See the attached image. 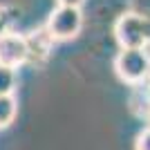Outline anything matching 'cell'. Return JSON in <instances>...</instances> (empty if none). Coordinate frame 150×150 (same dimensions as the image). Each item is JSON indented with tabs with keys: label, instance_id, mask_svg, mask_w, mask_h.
Returning a JSON list of instances; mask_svg holds the SVG:
<instances>
[{
	"label": "cell",
	"instance_id": "6da1fadb",
	"mask_svg": "<svg viewBox=\"0 0 150 150\" xmlns=\"http://www.w3.org/2000/svg\"><path fill=\"white\" fill-rule=\"evenodd\" d=\"M85 25V16H83L81 7H61L56 5L50 11L45 20L43 29L54 43H65V40H74L83 31Z\"/></svg>",
	"mask_w": 150,
	"mask_h": 150
},
{
	"label": "cell",
	"instance_id": "7a4b0ae2",
	"mask_svg": "<svg viewBox=\"0 0 150 150\" xmlns=\"http://www.w3.org/2000/svg\"><path fill=\"white\" fill-rule=\"evenodd\" d=\"M150 50H119L114 56V74L128 88H141L148 79Z\"/></svg>",
	"mask_w": 150,
	"mask_h": 150
},
{
	"label": "cell",
	"instance_id": "3957f363",
	"mask_svg": "<svg viewBox=\"0 0 150 150\" xmlns=\"http://www.w3.org/2000/svg\"><path fill=\"white\" fill-rule=\"evenodd\" d=\"M114 40L119 50H148V36H146V18L123 11L114 20L112 27Z\"/></svg>",
	"mask_w": 150,
	"mask_h": 150
},
{
	"label": "cell",
	"instance_id": "277c9868",
	"mask_svg": "<svg viewBox=\"0 0 150 150\" xmlns=\"http://www.w3.org/2000/svg\"><path fill=\"white\" fill-rule=\"evenodd\" d=\"M27 63H31L27 34H20L16 29L5 31L0 36V65L9 69H18Z\"/></svg>",
	"mask_w": 150,
	"mask_h": 150
},
{
	"label": "cell",
	"instance_id": "5b68a950",
	"mask_svg": "<svg viewBox=\"0 0 150 150\" xmlns=\"http://www.w3.org/2000/svg\"><path fill=\"white\" fill-rule=\"evenodd\" d=\"M27 40H29V52H31V63H43L45 58L50 56L52 47H54V40L47 36V31L40 27L38 31H31L27 34Z\"/></svg>",
	"mask_w": 150,
	"mask_h": 150
},
{
	"label": "cell",
	"instance_id": "8992f818",
	"mask_svg": "<svg viewBox=\"0 0 150 150\" xmlns=\"http://www.w3.org/2000/svg\"><path fill=\"white\" fill-rule=\"evenodd\" d=\"M18 117V101L13 94L9 96H0V130H5L16 121Z\"/></svg>",
	"mask_w": 150,
	"mask_h": 150
},
{
	"label": "cell",
	"instance_id": "52a82bcc",
	"mask_svg": "<svg viewBox=\"0 0 150 150\" xmlns=\"http://www.w3.org/2000/svg\"><path fill=\"white\" fill-rule=\"evenodd\" d=\"M16 85H18V72L0 65V96H9V94H13Z\"/></svg>",
	"mask_w": 150,
	"mask_h": 150
},
{
	"label": "cell",
	"instance_id": "ba28073f",
	"mask_svg": "<svg viewBox=\"0 0 150 150\" xmlns=\"http://www.w3.org/2000/svg\"><path fill=\"white\" fill-rule=\"evenodd\" d=\"M18 18H20V9L0 5V36H2L5 31L13 29V23H16Z\"/></svg>",
	"mask_w": 150,
	"mask_h": 150
},
{
	"label": "cell",
	"instance_id": "9c48e42d",
	"mask_svg": "<svg viewBox=\"0 0 150 150\" xmlns=\"http://www.w3.org/2000/svg\"><path fill=\"white\" fill-rule=\"evenodd\" d=\"M125 11L141 16V18H150V0H128V9Z\"/></svg>",
	"mask_w": 150,
	"mask_h": 150
},
{
	"label": "cell",
	"instance_id": "30bf717a",
	"mask_svg": "<svg viewBox=\"0 0 150 150\" xmlns=\"http://www.w3.org/2000/svg\"><path fill=\"white\" fill-rule=\"evenodd\" d=\"M134 150H150V123H148L144 130L137 134V141H134Z\"/></svg>",
	"mask_w": 150,
	"mask_h": 150
},
{
	"label": "cell",
	"instance_id": "8fae6325",
	"mask_svg": "<svg viewBox=\"0 0 150 150\" xmlns=\"http://www.w3.org/2000/svg\"><path fill=\"white\" fill-rule=\"evenodd\" d=\"M85 0H56V5L61 7H81Z\"/></svg>",
	"mask_w": 150,
	"mask_h": 150
},
{
	"label": "cell",
	"instance_id": "7c38bea8",
	"mask_svg": "<svg viewBox=\"0 0 150 150\" xmlns=\"http://www.w3.org/2000/svg\"><path fill=\"white\" fill-rule=\"evenodd\" d=\"M146 85L150 88V65H148V79H146Z\"/></svg>",
	"mask_w": 150,
	"mask_h": 150
}]
</instances>
